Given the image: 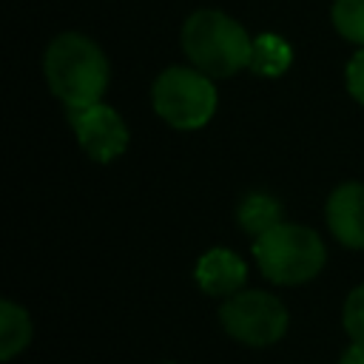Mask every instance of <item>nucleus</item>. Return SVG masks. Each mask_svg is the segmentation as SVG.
I'll use <instances>...</instances> for the list:
<instances>
[{
    "mask_svg": "<svg viewBox=\"0 0 364 364\" xmlns=\"http://www.w3.org/2000/svg\"><path fill=\"white\" fill-rule=\"evenodd\" d=\"M46 80L51 91L68 105L82 108L100 102L108 88V60L97 43L82 34H60L46 51Z\"/></svg>",
    "mask_w": 364,
    "mask_h": 364,
    "instance_id": "nucleus-1",
    "label": "nucleus"
},
{
    "mask_svg": "<svg viewBox=\"0 0 364 364\" xmlns=\"http://www.w3.org/2000/svg\"><path fill=\"white\" fill-rule=\"evenodd\" d=\"M182 48L208 77H230L250 63L253 40L233 17L216 9H202L185 20Z\"/></svg>",
    "mask_w": 364,
    "mask_h": 364,
    "instance_id": "nucleus-2",
    "label": "nucleus"
},
{
    "mask_svg": "<svg viewBox=\"0 0 364 364\" xmlns=\"http://www.w3.org/2000/svg\"><path fill=\"white\" fill-rule=\"evenodd\" d=\"M253 256L259 270L276 284H301L313 279L324 264V245L318 233L304 225L279 222L267 233L256 236Z\"/></svg>",
    "mask_w": 364,
    "mask_h": 364,
    "instance_id": "nucleus-3",
    "label": "nucleus"
},
{
    "mask_svg": "<svg viewBox=\"0 0 364 364\" xmlns=\"http://www.w3.org/2000/svg\"><path fill=\"white\" fill-rule=\"evenodd\" d=\"M154 108L156 114L182 131L202 128L216 111V88L199 68L173 65L162 71L154 82Z\"/></svg>",
    "mask_w": 364,
    "mask_h": 364,
    "instance_id": "nucleus-4",
    "label": "nucleus"
},
{
    "mask_svg": "<svg viewBox=\"0 0 364 364\" xmlns=\"http://www.w3.org/2000/svg\"><path fill=\"white\" fill-rule=\"evenodd\" d=\"M222 327L253 347H264L273 344L284 336L287 330V310L282 307V301L264 290H242L233 293L222 310H219Z\"/></svg>",
    "mask_w": 364,
    "mask_h": 364,
    "instance_id": "nucleus-5",
    "label": "nucleus"
},
{
    "mask_svg": "<svg viewBox=\"0 0 364 364\" xmlns=\"http://www.w3.org/2000/svg\"><path fill=\"white\" fill-rule=\"evenodd\" d=\"M68 117L82 151L94 162H111L128 148V128L111 105L91 102L82 108H68Z\"/></svg>",
    "mask_w": 364,
    "mask_h": 364,
    "instance_id": "nucleus-6",
    "label": "nucleus"
},
{
    "mask_svg": "<svg viewBox=\"0 0 364 364\" xmlns=\"http://www.w3.org/2000/svg\"><path fill=\"white\" fill-rule=\"evenodd\" d=\"M327 225L350 247H364V185L347 182L327 199Z\"/></svg>",
    "mask_w": 364,
    "mask_h": 364,
    "instance_id": "nucleus-7",
    "label": "nucleus"
},
{
    "mask_svg": "<svg viewBox=\"0 0 364 364\" xmlns=\"http://www.w3.org/2000/svg\"><path fill=\"white\" fill-rule=\"evenodd\" d=\"M245 279H247L245 262L228 247L208 250L196 264V282L210 296H233L242 290Z\"/></svg>",
    "mask_w": 364,
    "mask_h": 364,
    "instance_id": "nucleus-8",
    "label": "nucleus"
},
{
    "mask_svg": "<svg viewBox=\"0 0 364 364\" xmlns=\"http://www.w3.org/2000/svg\"><path fill=\"white\" fill-rule=\"evenodd\" d=\"M290 60H293V51L279 34H259L253 37L247 68L259 77H279L290 68Z\"/></svg>",
    "mask_w": 364,
    "mask_h": 364,
    "instance_id": "nucleus-9",
    "label": "nucleus"
},
{
    "mask_svg": "<svg viewBox=\"0 0 364 364\" xmlns=\"http://www.w3.org/2000/svg\"><path fill=\"white\" fill-rule=\"evenodd\" d=\"M279 222H282V205L273 196L256 191V193H247L242 199V205H239V225H242V230H247L253 236H262L270 228H276Z\"/></svg>",
    "mask_w": 364,
    "mask_h": 364,
    "instance_id": "nucleus-10",
    "label": "nucleus"
},
{
    "mask_svg": "<svg viewBox=\"0 0 364 364\" xmlns=\"http://www.w3.org/2000/svg\"><path fill=\"white\" fill-rule=\"evenodd\" d=\"M31 338V321L23 307L14 301L0 304V358H14Z\"/></svg>",
    "mask_w": 364,
    "mask_h": 364,
    "instance_id": "nucleus-11",
    "label": "nucleus"
},
{
    "mask_svg": "<svg viewBox=\"0 0 364 364\" xmlns=\"http://www.w3.org/2000/svg\"><path fill=\"white\" fill-rule=\"evenodd\" d=\"M333 23H336L341 37L364 46V0H336L333 3Z\"/></svg>",
    "mask_w": 364,
    "mask_h": 364,
    "instance_id": "nucleus-12",
    "label": "nucleus"
},
{
    "mask_svg": "<svg viewBox=\"0 0 364 364\" xmlns=\"http://www.w3.org/2000/svg\"><path fill=\"white\" fill-rule=\"evenodd\" d=\"M344 330L353 338V344L364 347V284H358L344 304Z\"/></svg>",
    "mask_w": 364,
    "mask_h": 364,
    "instance_id": "nucleus-13",
    "label": "nucleus"
},
{
    "mask_svg": "<svg viewBox=\"0 0 364 364\" xmlns=\"http://www.w3.org/2000/svg\"><path fill=\"white\" fill-rule=\"evenodd\" d=\"M347 88H350V94L364 105V46H361V51L350 60V65H347Z\"/></svg>",
    "mask_w": 364,
    "mask_h": 364,
    "instance_id": "nucleus-14",
    "label": "nucleus"
},
{
    "mask_svg": "<svg viewBox=\"0 0 364 364\" xmlns=\"http://www.w3.org/2000/svg\"><path fill=\"white\" fill-rule=\"evenodd\" d=\"M341 364H364V347H361V344H353V347L341 355Z\"/></svg>",
    "mask_w": 364,
    "mask_h": 364,
    "instance_id": "nucleus-15",
    "label": "nucleus"
}]
</instances>
